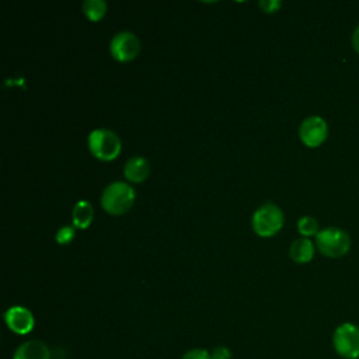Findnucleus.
Segmentation results:
<instances>
[{
    "label": "nucleus",
    "mask_w": 359,
    "mask_h": 359,
    "mask_svg": "<svg viewBox=\"0 0 359 359\" xmlns=\"http://www.w3.org/2000/svg\"><path fill=\"white\" fill-rule=\"evenodd\" d=\"M93 216H94V210L88 201L81 199V201L76 202L73 212H72V222H73L74 227L87 229L93 222Z\"/></svg>",
    "instance_id": "12"
},
{
    "label": "nucleus",
    "mask_w": 359,
    "mask_h": 359,
    "mask_svg": "<svg viewBox=\"0 0 359 359\" xmlns=\"http://www.w3.org/2000/svg\"><path fill=\"white\" fill-rule=\"evenodd\" d=\"M4 321L7 327L20 335L28 334L35 325L34 314L24 306H11L4 313Z\"/></svg>",
    "instance_id": "8"
},
{
    "label": "nucleus",
    "mask_w": 359,
    "mask_h": 359,
    "mask_svg": "<svg viewBox=\"0 0 359 359\" xmlns=\"http://www.w3.org/2000/svg\"><path fill=\"white\" fill-rule=\"evenodd\" d=\"M83 11L90 21H98L107 13V3L104 0H86L83 3Z\"/></svg>",
    "instance_id": "13"
},
{
    "label": "nucleus",
    "mask_w": 359,
    "mask_h": 359,
    "mask_svg": "<svg viewBox=\"0 0 359 359\" xmlns=\"http://www.w3.org/2000/svg\"><path fill=\"white\" fill-rule=\"evenodd\" d=\"M328 136L327 121L320 115L304 118L299 126V137L307 147H318Z\"/></svg>",
    "instance_id": "6"
},
{
    "label": "nucleus",
    "mask_w": 359,
    "mask_h": 359,
    "mask_svg": "<svg viewBox=\"0 0 359 359\" xmlns=\"http://www.w3.org/2000/svg\"><path fill=\"white\" fill-rule=\"evenodd\" d=\"M150 171L149 161L142 156L130 157L123 167V175L130 182H142L147 178Z\"/></svg>",
    "instance_id": "10"
},
{
    "label": "nucleus",
    "mask_w": 359,
    "mask_h": 359,
    "mask_svg": "<svg viewBox=\"0 0 359 359\" xmlns=\"http://www.w3.org/2000/svg\"><path fill=\"white\" fill-rule=\"evenodd\" d=\"M351 43H352V48L359 53V24H358V25L353 28V31H352Z\"/></svg>",
    "instance_id": "19"
},
{
    "label": "nucleus",
    "mask_w": 359,
    "mask_h": 359,
    "mask_svg": "<svg viewBox=\"0 0 359 359\" xmlns=\"http://www.w3.org/2000/svg\"><path fill=\"white\" fill-rule=\"evenodd\" d=\"M13 359H50V351L45 342L31 339L15 349Z\"/></svg>",
    "instance_id": "9"
},
{
    "label": "nucleus",
    "mask_w": 359,
    "mask_h": 359,
    "mask_svg": "<svg viewBox=\"0 0 359 359\" xmlns=\"http://www.w3.org/2000/svg\"><path fill=\"white\" fill-rule=\"evenodd\" d=\"M259 7L264 13H275L278 8L282 7V1H279V0H261Z\"/></svg>",
    "instance_id": "17"
},
{
    "label": "nucleus",
    "mask_w": 359,
    "mask_h": 359,
    "mask_svg": "<svg viewBox=\"0 0 359 359\" xmlns=\"http://www.w3.org/2000/svg\"><path fill=\"white\" fill-rule=\"evenodd\" d=\"M87 144L91 154L102 161H111L116 158L122 146L119 136L107 128L91 130L87 137Z\"/></svg>",
    "instance_id": "4"
},
{
    "label": "nucleus",
    "mask_w": 359,
    "mask_h": 359,
    "mask_svg": "<svg viewBox=\"0 0 359 359\" xmlns=\"http://www.w3.org/2000/svg\"><path fill=\"white\" fill-rule=\"evenodd\" d=\"M109 52L118 62H129L140 52V41L130 31H121L115 34L109 42Z\"/></svg>",
    "instance_id": "7"
},
{
    "label": "nucleus",
    "mask_w": 359,
    "mask_h": 359,
    "mask_svg": "<svg viewBox=\"0 0 359 359\" xmlns=\"http://www.w3.org/2000/svg\"><path fill=\"white\" fill-rule=\"evenodd\" d=\"M210 356H212V359H231V352L226 346H216L212 351Z\"/></svg>",
    "instance_id": "18"
},
{
    "label": "nucleus",
    "mask_w": 359,
    "mask_h": 359,
    "mask_svg": "<svg viewBox=\"0 0 359 359\" xmlns=\"http://www.w3.org/2000/svg\"><path fill=\"white\" fill-rule=\"evenodd\" d=\"M297 231L302 234V237H307V238H310L311 236L316 237L317 233L320 231L317 219H314L313 216H309V215L299 217V220H297Z\"/></svg>",
    "instance_id": "14"
},
{
    "label": "nucleus",
    "mask_w": 359,
    "mask_h": 359,
    "mask_svg": "<svg viewBox=\"0 0 359 359\" xmlns=\"http://www.w3.org/2000/svg\"><path fill=\"white\" fill-rule=\"evenodd\" d=\"M181 359H212V356L206 349L194 348V349H189L188 352H185Z\"/></svg>",
    "instance_id": "16"
},
{
    "label": "nucleus",
    "mask_w": 359,
    "mask_h": 359,
    "mask_svg": "<svg viewBox=\"0 0 359 359\" xmlns=\"http://www.w3.org/2000/svg\"><path fill=\"white\" fill-rule=\"evenodd\" d=\"M334 352L342 359H359V325L344 321L335 327L331 337Z\"/></svg>",
    "instance_id": "3"
},
{
    "label": "nucleus",
    "mask_w": 359,
    "mask_h": 359,
    "mask_svg": "<svg viewBox=\"0 0 359 359\" xmlns=\"http://www.w3.org/2000/svg\"><path fill=\"white\" fill-rule=\"evenodd\" d=\"M289 257L297 264H307L314 257V244L307 237H299L293 240L289 248Z\"/></svg>",
    "instance_id": "11"
},
{
    "label": "nucleus",
    "mask_w": 359,
    "mask_h": 359,
    "mask_svg": "<svg viewBox=\"0 0 359 359\" xmlns=\"http://www.w3.org/2000/svg\"><path fill=\"white\" fill-rule=\"evenodd\" d=\"M352 238L349 233L337 226H327L320 229L316 236V247L327 258H341L351 250Z\"/></svg>",
    "instance_id": "1"
},
{
    "label": "nucleus",
    "mask_w": 359,
    "mask_h": 359,
    "mask_svg": "<svg viewBox=\"0 0 359 359\" xmlns=\"http://www.w3.org/2000/svg\"><path fill=\"white\" fill-rule=\"evenodd\" d=\"M135 201L133 188L123 181H114L105 187L101 194V206L109 215L126 213Z\"/></svg>",
    "instance_id": "2"
},
{
    "label": "nucleus",
    "mask_w": 359,
    "mask_h": 359,
    "mask_svg": "<svg viewBox=\"0 0 359 359\" xmlns=\"http://www.w3.org/2000/svg\"><path fill=\"white\" fill-rule=\"evenodd\" d=\"M285 222L282 209L273 202H265L252 215V229L261 237H271L276 234Z\"/></svg>",
    "instance_id": "5"
},
{
    "label": "nucleus",
    "mask_w": 359,
    "mask_h": 359,
    "mask_svg": "<svg viewBox=\"0 0 359 359\" xmlns=\"http://www.w3.org/2000/svg\"><path fill=\"white\" fill-rule=\"evenodd\" d=\"M74 237V227L73 226H63L56 231V241L59 244H69Z\"/></svg>",
    "instance_id": "15"
}]
</instances>
